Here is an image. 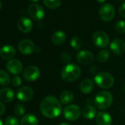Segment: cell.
I'll use <instances>...</instances> for the list:
<instances>
[{"instance_id": "obj_1", "label": "cell", "mask_w": 125, "mask_h": 125, "mask_svg": "<svg viewBox=\"0 0 125 125\" xmlns=\"http://www.w3.org/2000/svg\"><path fill=\"white\" fill-rule=\"evenodd\" d=\"M40 110L46 118H54L58 117L62 112V104L54 96H46L41 102Z\"/></svg>"}, {"instance_id": "obj_2", "label": "cell", "mask_w": 125, "mask_h": 125, "mask_svg": "<svg viewBox=\"0 0 125 125\" xmlns=\"http://www.w3.org/2000/svg\"><path fill=\"white\" fill-rule=\"evenodd\" d=\"M61 77L66 82L70 83L77 80L81 74V69L74 63H69L62 68Z\"/></svg>"}, {"instance_id": "obj_3", "label": "cell", "mask_w": 125, "mask_h": 125, "mask_svg": "<svg viewBox=\"0 0 125 125\" xmlns=\"http://www.w3.org/2000/svg\"><path fill=\"white\" fill-rule=\"evenodd\" d=\"M113 102L112 94L107 91L99 92L94 98V104L99 110H105L109 108Z\"/></svg>"}, {"instance_id": "obj_4", "label": "cell", "mask_w": 125, "mask_h": 125, "mask_svg": "<svg viewBox=\"0 0 125 125\" xmlns=\"http://www.w3.org/2000/svg\"><path fill=\"white\" fill-rule=\"evenodd\" d=\"M94 82L101 88L107 89L113 85L114 78L107 72H99L95 75Z\"/></svg>"}, {"instance_id": "obj_5", "label": "cell", "mask_w": 125, "mask_h": 125, "mask_svg": "<svg viewBox=\"0 0 125 125\" xmlns=\"http://www.w3.org/2000/svg\"><path fill=\"white\" fill-rule=\"evenodd\" d=\"M82 114L80 107L77 104H69L63 110V116L68 121H76Z\"/></svg>"}, {"instance_id": "obj_6", "label": "cell", "mask_w": 125, "mask_h": 125, "mask_svg": "<svg viewBox=\"0 0 125 125\" xmlns=\"http://www.w3.org/2000/svg\"><path fill=\"white\" fill-rule=\"evenodd\" d=\"M100 19L104 21H110L115 16V9L113 6L109 3L103 4L99 10Z\"/></svg>"}, {"instance_id": "obj_7", "label": "cell", "mask_w": 125, "mask_h": 125, "mask_svg": "<svg viewBox=\"0 0 125 125\" xmlns=\"http://www.w3.org/2000/svg\"><path fill=\"white\" fill-rule=\"evenodd\" d=\"M93 42L99 48H106L110 42L109 36L104 31H96L93 35Z\"/></svg>"}, {"instance_id": "obj_8", "label": "cell", "mask_w": 125, "mask_h": 125, "mask_svg": "<svg viewBox=\"0 0 125 125\" xmlns=\"http://www.w3.org/2000/svg\"><path fill=\"white\" fill-rule=\"evenodd\" d=\"M28 13L30 16L35 21H41L45 16V12L42 6L38 4H31L28 8Z\"/></svg>"}, {"instance_id": "obj_9", "label": "cell", "mask_w": 125, "mask_h": 125, "mask_svg": "<svg viewBox=\"0 0 125 125\" xmlns=\"http://www.w3.org/2000/svg\"><path fill=\"white\" fill-rule=\"evenodd\" d=\"M19 49L21 54L24 55H30L35 52V45L32 41L29 39H24L19 43Z\"/></svg>"}, {"instance_id": "obj_10", "label": "cell", "mask_w": 125, "mask_h": 125, "mask_svg": "<svg viewBox=\"0 0 125 125\" xmlns=\"http://www.w3.org/2000/svg\"><path fill=\"white\" fill-rule=\"evenodd\" d=\"M40 75H41V72L39 69L34 66H30L27 67L23 72L24 78L29 82H32L38 80Z\"/></svg>"}, {"instance_id": "obj_11", "label": "cell", "mask_w": 125, "mask_h": 125, "mask_svg": "<svg viewBox=\"0 0 125 125\" xmlns=\"http://www.w3.org/2000/svg\"><path fill=\"white\" fill-rule=\"evenodd\" d=\"M33 96H34L33 90L28 86H24L20 88L16 93V96L18 99L24 102L31 100Z\"/></svg>"}, {"instance_id": "obj_12", "label": "cell", "mask_w": 125, "mask_h": 125, "mask_svg": "<svg viewBox=\"0 0 125 125\" xmlns=\"http://www.w3.org/2000/svg\"><path fill=\"white\" fill-rule=\"evenodd\" d=\"M110 50L116 55H121L125 52V42L120 38H115L110 44Z\"/></svg>"}, {"instance_id": "obj_13", "label": "cell", "mask_w": 125, "mask_h": 125, "mask_svg": "<svg viewBox=\"0 0 125 125\" xmlns=\"http://www.w3.org/2000/svg\"><path fill=\"white\" fill-rule=\"evenodd\" d=\"M6 68L10 74L17 75L22 72L23 65L20 60L17 59H12L7 62Z\"/></svg>"}, {"instance_id": "obj_14", "label": "cell", "mask_w": 125, "mask_h": 125, "mask_svg": "<svg viewBox=\"0 0 125 125\" xmlns=\"http://www.w3.org/2000/svg\"><path fill=\"white\" fill-rule=\"evenodd\" d=\"M76 58L78 62L83 65H89L94 61V54L87 50L80 51L77 55Z\"/></svg>"}, {"instance_id": "obj_15", "label": "cell", "mask_w": 125, "mask_h": 125, "mask_svg": "<svg viewBox=\"0 0 125 125\" xmlns=\"http://www.w3.org/2000/svg\"><path fill=\"white\" fill-rule=\"evenodd\" d=\"M17 26L19 30L24 33L30 32L33 27L32 21L27 17H21L17 22Z\"/></svg>"}, {"instance_id": "obj_16", "label": "cell", "mask_w": 125, "mask_h": 125, "mask_svg": "<svg viewBox=\"0 0 125 125\" xmlns=\"http://www.w3.org/2000/svg\"><path fill=\"white\" fill-rule=\"evenodd\" d=\"M96 122L97 125H111L112 118L109 113L104 111H101L96 114Z\"/></svg>"}, {"instance_id": "obj_17", "label": "cell", "mask_w": 125, "mask_h": 125, "mask_svg": "<svg viewBox=\"0 0 125 125\" xmlns=\"http://www.w3.org/2000/svg\"><path fill=\"white\" fill-rule=\"evenodd\" d=\"M16 54V49L12 45H5L0 49V56L4 60L13 58Z\"/></svg>"}, {"instance_id": "obj_18", "label": "cell", "mask_w": 125, "mask_h": 125, "mask_svg": "<svg viewBox=\"0 0 125 125\" xmlns=\"http://www.w3.org/2000/svg\"><path fill=\"white\" fill-rule=\"evenodd\" d=\"M15 98L13 91L10 88H3L0 90V99L4 102H11Z\"/></svg>"}, {"instance_id": "obj_19", "label": "cell", "mask_w": 125, "mask_h": 125, "mask_svg": "<svg viewBox=\"0 0 125 125\" xmlns=\"http://www.w3.org/2000/svg\"><path fill=\"white\" fill-rule=\"evenodd\" d=\"M94 88V83L91 79L83 80L80 85V88L82 93L85 94H88L92 92Z\"/></svg>"}, {"instance_id": "obj_20", "label": "cell", "mask_w": 125, "mask_h": 125, "mask_svg": "<svg viewBox=\"0 0 125 125\" xmlns=\"http://www.w3.org/2000/svg\"><path fill=\"white\" fill-rule=\"evenodd\" d=\"M82 114L85 119L91 120L96 116V109L91 104H87L83 107Z\"/></svg>"}, {"instance_id": "obj_21", "label": "cell", "mask_w": 125, "mask_h": 125, "mask_svg": "<svg viewBox=\"0 0 125 125\" xmlns=\"http://www.w3.org/2000/svg\"><path fill=\"white\" fill-rule=\"evenodd\" d=\"M66 39V35L63 31L61 30H58L56 31L51 38L52 42L54 44V45H61L62 44Z\"/></svg>"}, {"instance_id": "obj_22", "label": "cell", "mask_w": 125, "mask_h": 125, "mask_svg": "<svg viewBox=\"0 0 125 125\" xmlns=\"http://www.w3.org/2000/svg\"><path fill=\"white\" fill-rule=\"evenodd\" d=\"M38 118L33 114H26L24 115L20 121V125H38Z\"/></svg>"}, {"instance_id": "obj_23", "label": "cell", "mask_w": 125, "mask_h": 125, "mask_svg": "<svg viewBox=\"0 0 125 125\" xmlns=\"http://www.w3.org/2000/svg\"><path fill=\"white\" fill-rule=\"evenodd\" d=\"M74 99V94L70 91H64L60 95V102L63 104H70Z\"/></svg>"}, {"instance_id": "obj_24", "label": "cell", "mask_w": 125, "mask_h": 125, "mask_svg": "<svg viewBox=\"0 0 125 125\" xmlns=\"http://www.w3.org/2000/svg\"><path fill=\"white\" fill-rule=\"evenodd\" d=\"M10 77L8 72L4 70H0V85L6 86L10 84Z\"/></svg>"}, {"instance_id": "obj_25", "label": "cell", "mask_w": 125, "mask_h": 125, "mask_svg": "<svg viewBox=\"0 0 125 125\" xmlns=\"http://www.w3.org/2000/svg\"><path fill=\"white\" fill-rule=\"evenodd\" d=\"M46 7L49 9H57L61 5V0H43Z\"/></svg>"}, {"instance_id": "obj_26", "label": "cell", "mask_w": 125, "mask_h": 125, "mask_svg": "<svg viewBox=\"0 0 125 125\" xmlns=\"http://www.w3.org/2000/svg\"><path fill=\"white\" fill-rule=\"evenodd\" d=\"M110 57V52L108 49H102L101 50L96 56V58L99 62H106Z\"/></svg>"}, {"instance_id": "obj_27", "label": "cell", "mask_w": 125, "mask_h": 125, "mask_svg": "<svg viewBox=\"0 0 125 125\" xmlns=\"http://www.w3.org/2000/svg\"><path fill=\"white\" fill-rule=\"evenodd\" d=\"M70 45L74 49L78 50L82 46V41L78 37H73L70 41Z\"/></svg>"}, {"instance_id": "obj_28", "label": "cell", "mask_w": 125, "mask_h": 125, "mask_svg": "<svg viewBox=\"0 0 125 125\" xmlns=\"http://www.w3.org/2000/svg\"><path fill=\"white\" fill-rule=\"evenodd\" d=\"M14 113L18 116H21L25 113V107L21 104H16L14 107Z\"/></svg>"}, {"instance_id": "obj_29", "label": "cell", "mask_w": 125, "mask_h": 125, "mask_svg": "<svg viewBox=\"0 0 125 125\" xmlns=\"http://www.w3.org/2000/svg\"><path fill=\"white\" fill-rule=\"evenodd\" d=\"M115 30L118 33H124L125 32V21L123 20H121L115 23Z\"/></svg>"}, {"instance_id": "obj_30", "label": "cell", "mask_w": 125, "mask_h": 125, "mask_svg": "<svg viewBox=\"0 0 125 125\" xmlns=\"http://www.w3.org/2000/svg\"><path fill=\"white\" fill-rule=\"evenodd\" d=\"M5 125H19V121L14 116H8L5 121Z\"/></svg>"}, {"instance_id": "obj_31", "label": "cell", "mask_w": 125, "mask_h": 125, "mask_svg": "<svg viewBox=\"0 0 125 125\" xmlns=\"http://www.w3.org/2000/svg\"><path fill=\"white\" fill-rule=\"evenodd\" d=\"M60 59H61L62 62L69 64V62L72 60V56L68 52H63V53H62L61 55H60Z\"/></svg>"}, {"instance_id": "obj_32", "label": "cell", "mask_w": 125, "mask_h": 125, "mask_svg": "<svg viewBox=\"0 0 125 125\" xmlns=\"http://www.w3.org/2000/svg\"><path fill=\"white\" fill-rule=\"evenodd\" d=\"M21 83H22V80L19 76H15L12 80V85L14 87H19L21 85Z\"/></svg>"}, {"instance_id": "obj_33", "label": "cell", "mask_w": 125, "mask_h": 125, "mask_svg": "<svg viewBox=\"0 0 125 125\" xmlns=\"http://www.w3.org/2000/svg\"><path fill=\"white\" fill-rule=\"evenodd\" d=\"M118 11H119V14H120L122 17L125 18V2H124L123 4L121 5Z\"/></svg>"}, {"instance_id": "obj_34", "label": "cell", "mask_w": 125, "mask_h": 125, "mask_svg": "<svg viewBox=\"0 0 125 125\" xmlns=\"http://www.w3.org/2000/svg\"><path fill=\"white\" fill-rule=\"evenodd\" d=\"M5 112V104L0 102V116L2 115Z\"/></svg>"}, {"instance_id": "obj_35", "label": "cell", "mask_w": 125, "mask_h": 125, "mask_svg": "<svg viewBox=\"0 0 125 125\" xmlns=\"http://www.w3.org/2000/svg\"><path fill=\"white\" fill-rule=\"evenodd\" d=\"M90 71H91V72L92 73V74H96L97 73V72H98V69H97V68L96 67V66H91V69H90Z\"/></svg>"}, {"instance_id": "obj_36", "label": "cell", "mask_w": 125, "mask_h": 125, "mask_svg": "<svg viewBox=\"0 0 125 125\" xmlns=\"http://www.w3.org/2000/svg\"><path fill=\"white\" fill-rule=\"evenodd\" d=\"M96 1L98 2H99V3H103V2H104L106 1V0H96Z\"/></svg>"}, {"instance_id": "obj_37", "label": "cell", "mask_w": 125, "mask_h": 125, "mask_svg": "<svg viewBox=\"0 0 125 125\" xmlns=\"http://www.w3.org/2000/svg\"><path fill=\"white\" fill-rule=\"evenodd\" d=\"M59 125H69V124H67V123H64V122H62V123L60 124Z\"/></svg>"}, {"instance_id": "obj_38", "label": "cell", "mask_w": 125, "mask_h": 125, "mask_svg": "<svg viewBox=\"0 0 125 125\" xmlns=\"http://www.w3.org/2000/svg\"><path fill=\"white\" fill-rule=\"evenodd\" d=\"M0 125H4V124H3V121H2V120L0 118Z\"/></svg>"}, {"instance_id": "obj_39", "label": "cell", "mask_w": 125, "mask_h": 125, "mask_svg": "<svg viewBox=\"0 0 125 125\" xmlns=\"http://www.w3.org/2000/svg\"><path fill=\"white\" fill-rule=\"evenodd\" d=\"M30 1H31V2H36L39 1V0H30Z\"/></svg>"}, {"instance_id": "obj_40", "label": "cell", "mask_w": 125, "mask_h": 125, "mask_svg": "<svg viewBox=\"0 0 125 125\" xmlns=\"http://www.w3.org/2000/svg\"><path fill=\"white\" fill-rule=\"evenodd\" d=\"M2 2L0 1V10H1V9H2Z\"/></svg>"}, {"instance_id": "obj_41", "label": "cell", "mask_w": 125, "mask_h": 125, "mask_svg": "<svg viewBox=\"0 0 125 125\" xmlns=\"http://www.w3.org/2000/svg\"><path fill=\"white\" fill-rule=\"evenodd\" d=\"M124 91H125V85H124Z\"/></svg>"}, {"instance_id": "obj_42", "label": "cell", "mask_w": 125, "mask_h": 125, "mask_svg": "<svg viewBox=\"0 0 125 125\" xmlns=\"http://www.w3.org/2000/svg\"><path fill=\"white\" fill-rule=\"evenodd\" d=\"M119 1H121V0H119Z\"/></svg>"}, {"instance_id": "obj_43", "label": "cell", "mask_w": 125, "mask_h": 125, "mask_svg": "<svg viewBox=\"0 0 125 125\" xmlns=\"http://www.w3.org/2000/svg\"></svg>"}]
</instances>
